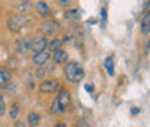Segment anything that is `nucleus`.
<instances>
[{
    "mask_svg": "<svg viewBox=\"0 0 150 127\" xmlns=\"http://www.w3.org/2000/svg\"><path fill=\"white\" fill-rule=\"evenodd\" d=\"M64 72H65V78L69 81V82H79L84 79L85 72H84V68L79 62L76 61H71V62H67L65 64V68H64Z\"/></svg>",
    "mask_w": 150,
    "mask_h": 127,
    "instance_id": "f257e3e1",
    "label": "nucleus"
},
{
    "mask_svg": "<svg viewBox=\"0 0 150 127\" xmlns=\"http://www.w3.org/2000/svg\"><path fill=\"white\" fill-rule=\"evenodd\" d=\"M28 23H29L28 18L22 13H15L7 19V28L12 32H20L22 29H25L28 26Z\"/></svg>",
    "mask_w": 150,
    "mask_h": 127,
    "instance_id": "f03ea898",
    "label": "nucleus"
},
{
    "mask_svg": "<svg viewBox=\"0 0 150 127\" xmlns=\"http://www.w3.org/2000/svg\"><path fill=\"white\" fill-rule=\"evenodd\" d=\"M61 31V25L56 20H46L40 25V32L45 36H54Z\"/></svg>",
    "mask_w": 150,
    "mask_h": 127,
    "instance_id": "7ed1b4c3",
    "label": "nucleus"
},
{
    "mask_svg": "<svg viewBox=\"0 0 150 127\" xmlns=\"http://www.w3.org/2000/svg\"><path fill=\"white\" fill-rule=\"evenodd\" d=\"M58 90H59V82L56 79H46V81L40 82V85H39V91L43 94H52Z\"/></svg>",
    "mask_w": 150,
    "mask_h": 127,
    "instance_id": "20e7f679",
    "label": "nucleus"
},
{
    "mask_svg": "<svg viewBox=\"0 0 150 127\" xmlns=\"http://www.w3.org/2000/svg\"><path fill=\"white\" fill-rule=\"evenodd\" d=\"M32 49V43L29 39L26 38H20L16 40V52L20 55H26L29 51Z\"/></svg>",
    "mask_w": 150,
    "mask_h": 127,
    "instance_id": "39448f33",
    "label": "nucleus"
},
{
    "mask_svg": "<svg viewBox=\"0 0 150 127\" xmlns=\"http://www.w3.org/2000/svg\"><path fill=\"white\" fill-rule=\"evenodd\" d=\"M51 58V54L46 52V51H40V52H35L33 58H32V62L36 65V67H43Z\"/></svg>",
    "mask_w": 150,
    "mask_h": 127,
    "instance_id": "423d86ee",
    "label": "nucleus"
},
{
    "mask_svg": "<svg viewBox=\"0 0 150 127\" xmlns=\"http://www.w3.org/2000/svg\"><path fill=\"white\" fill-rule=\"evenodd\" d=\"M32 43V51L35 52H40V51H45L46 46H48V40L45 36H36L30 40Z\"/></svg>",
    "mask_w": 150,
    "mask_h": 127,
    "instance_id": "0eeeda50",
    "label": "nucleus"
},
{
    "mask_svg": "<svg viewBox=\"0 0 150 127\" xmlns=\"http://www.w3.org/2000/svg\"><path fill=\"white\" fill-rule=\"evenodd\" d=\"M56 100H58L61 109L65 111V109H67V107L69 106V103H71V94L67 90H61L59 94H58V97H56Z\"/></svg>",
    "mask_w": 150,
    "mask_h": 127,
    "instance_id": "6e6552de",
    "label": "nucleus"
},
{
    "mask_svg": "<svg viewBox=\"0 0 150 127\" xmlns=\"http://www.w3.org/2000/svg\"><path fill=\"white\" fill-rule=\"evenodd\" d=\"M52 58H54V61H55L56 64H67L68 62V52L61 48V49H58V51L54 52Z\"/></svg>",
    "mask_w": 150,
    "mask_h": 127,
    "instance_id": "1a4fd4ad",
    "label": "nucleus"
},
{
    "mask_svg": "<svg viewBox=\"0 0 150 127\" xmlns=\"http://www.w3.org/2000/svg\"><path fill=\"white\" fill-rule=\"evenodd\" d=\"M36 10H38V13H39L40 16H43V18H49V16H51V9H49L48 3H45V1H39V3H38Z\"/></svg>",
    "mask_w": 150,
    "mask_h": 127,
    "instance_id": "9d476101",
    "label": "nucleus"
},
{
    "mask_svg": "<svg viewBox=\"0 0 150 127\" xmlns=\"http://www.w3.org/2000/svg\"><path fill=\"white\" fill-rule=\"evenodd\" d=\"M16 9L22 13H26V12H30L33 9V6H32L30 0H19L16 3Z\"/></svg>",
    "mask_w": 150,
    "mask_h": 127,
    "instance_id": "9b49d317",
    "label": "nucleus"
},
{
    "mask_svg": "<svg viewBox=\"0 0 150 127\" xmlns=\"http://www.w3.org/2000/svg\"><path fill=\"white\" fill-rule=\"evenodd\" d=\"M149 29H150V12L146 10L144 15H143V19H142V31L144 33H149Z\"/></svg>",
    "mask_w": 150,
    "mask_h": 127,
    "instance_id": "f8f14e48",
    "label": "nucleus"
},
{
    "mask_svg": "<svg viewBox=\"0 0 150 127\" xmlns=\"http://www.w3.org/2000/svg\"><path fill=\"white\" fill-rule=\"evenodd\" d=\"M12 78V72L9 70H4V68H0V85L9 82Z\"/></svg>",
    "mask_w": 150,
    "mask_h": 127,
    "instance_id": "ddd939ff",
    "label": "nucleus"
},
{
    "mask_svg": "<svg viewBox=\"0 0 150 127\" xmlns=\"http://www.w3.org/2000/svg\"><path fill=\"white\" fill-rule=\"evenodd\" d=\"M48 48H49L51 52H55V51H58V49L62 48V40L58 39V38H54V39L48 43Z\"/></svg>",
    "mask_w": 150,
    "mask_h": 127,
    "instance_id": "4468645a",
    "label": "nucleus"
},
{
    "mask_svg": "<svg viewBox=\"0 0 150 127\" xmlns=\"http://www.w3.org/2000/svg\"><path fill=\"white\" fill-rule=\"evenodd\" d=\"M28 121H29L30 126H36V124H39V121H40V116L38 113H29L28 114Z\"/></svg>",
    "mask_w": 150,
    "mask_h": 127,
    "instance_id": "2eb2a0df",
    "label": "nucleus"
},
{
    "mask_svg": "<svg viewBox=\"0 0 150 127\" xmlns=\"http://www.w3.org/2000/svg\"><path fill=\"white\" fill-rule=\"evenodd\" d=\"M104 67H105V70H107L108 75H114V59H112L111 56H108V58L105 59Z\"/></svg>",
    "mask_w": 150,
    "mask_h": 127,
    "instance_id": "dca6fc26",
    "label": "nucleus"
},
{
    "mask_svg": "<svg viewBox=\"0 0 150 127\" xmlns=\"http://www.w3.org/2000/svg\"><path fill=\"white\" fill-rule=\"evenodd\" d=\"M78 18H79V13H78V10H75V9L65 12V19H67V20H76Z\"/></svg>",
    "mask_w": 150,
    "mask_h": 127,
    "instance_id": "f3484780",
    "label": "nucleus"
},
{
    "mask_svg": "<svg viewBox=\"0 0 150 127\" xmlns=\"http://www.w3.org/2000/svg\"><path fill=\"white\" fill-rule=\"evenodd\" d=\"M19 113H20V106L15 101V103L12 104V107H10V117H12V118H16L19 116Z\"/></svg>",
    "mask_w": 150,
    "mask_h": 127,
    "instance_id": "a211bd4d",
    "label": "nucleus"
},
{
    "mask_svg": "<svg viewBox=\"0 0 150 127\" xmlns=\"http://www.w3.org/2000/svg\"><path fill=\"white\" fill-rule=\"evenodd\" d=\"M51 114H54V116H56V114H59V113H62L64 110L61 109V106H59V103H58V100L55 98V101L52 103V106H51Z\"/></svg>",
    "mask_w": 150,
    "mask_h": 127,
    "instance_id": "6ab92c4d",
    "label": "nucleus"
},
{
    "mask_svg": "<svg viewBox=\"0 0 150 127\" xmlns=\"http://www.w3.org/2000/svg\"><path fill=\"white\" fill-rule=\"evenodd\" d=\"M4 113H6V103H4L3 97L0 95V116H3Z\"/></svg>",
    "mask_w": 150,
    "mask_h": 127,
    "instance_id": "aec40b11",
    "label": "nucleus"
},
{
    "mask_svg": "<svg viewBox=\"0 0 150 127\" xmlns=\"http://www.w3.org/2000/svg\"><path fill=\"white\" fill-rule=\"evenodd\" d=\"M71 1H72V0H58V3H59L61 6H68Z\"/></svg>",
    "mask_w": 150,
    "mask_h": 127,
    "instance_id": "412c9836",
    "label": "nucleus"
},
{
    "mask_svg": "<svg viewBox=\"0 0 150 127\" xmlns=\"http://www.w3.org/2000/svg\"><path fill=\"white\" fill-rule=\"evenodd\" d=\"M78 127H88V124L84 120H81V121H78Z\"/></svg>",
    "mask_w": 150,
    "mask_h": 127,
    "instance_id": "4be33fe9",
    "label": "nucleus"
},
{
    "mask_svg": "<svg viewBox=\"0 0 150 127\" xmlns=\"http://www.w3.org/2000/svg\"><path fill=\"white\" fill-rule=\"evenodd\" d=\"M15 127H25V126H23V123H22V121H16Z\"/></svg>",
    "mask_w": 150,
    "mask_h": 127,
    "instance_id": "5701e85b",
    "label": "nucleus"
},
{
    "mask_svg": "<svg viewBox=\"0 0 150 127\" xmlns=\"http://www.w3.org/2000/svg\"><path fill=\"white\" fill-rule=\"evenodd\" d=\"M85 90H87V91H90V92H91V91H93V85H85Z\"/></svg>",
    "mask_w": 150,
    "mask_h": 127,
    "instance_id": "b1692460",
    "label": "nucleus"
},
{
    "mask_svg": "<svg viewBox=\"0 0 150 127\" xmlns=\"http://www.w3.org/2000/svg\"><path fill=\"white\" fill-rule=\"evenodd\" d=\"M55 127H67V124H64V123H58Z\"/></svg>",
    "mask_w": 150,
    "mask_h": 127,
    "instance_id": "393cba45",
    "label": "nucleus"
},
{
    "mask_svg": "<svg viewBox=\"0 0 150 127\" xmlns=\"http://www.w3.org/2000/svg\"><path fill=\"white\" fill-rule=\"evenodd\" d=\"M146 10H149V12H150V1H147V3H146Z\"/></svg>",
    "mask_w": 150,
    "mask_h": 127,
    "instance_id": "a878e982",
    "label": "nucleus"
},
{
    "mask_svg": "<svg viewBox=\"0 0 150 127\" xmlns=\"http://www.w3.org/2000/svg\"><path fill=\"white\" fill-rule=\"evenodd\" d=\"M29 127H35V126H30V124H29Z\"/></svg>",
    "mask_w": 150,
    "mask_h": 127,
    "instance_id": "bb28decb",
    "label": "nucleus"
},
{
    "mask_svg": "<svg viewBox=\"0 0 150 127\" xmlns=\"http://www.w3.org/2000/svg\"><path fill=\"white\" fill-rule=\"evenodd\" d=\"M149 33H150V29H149Z\"/></svg>",
    "mask_w": 150,
    "mask_h": 127,
    "instance_id": "cd10ccee",
    "label": "nucleus"
}]
</instances>
